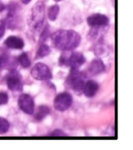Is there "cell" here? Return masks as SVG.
Masks as SVG:
<instances>
[{
  "label": "cell",
  "instance_id": "22",
  "mask_svg": "<svg viewBox=\"0 0 133 150\" xmlns=\"http://www.w3.org/2000/svg\"><path fill=\"white\" fill-rule=\"evenodd\" d=\"M50 136H54V137H64L66 136V134L65 132H63L60 129H55L53 132H52L50 134Z\"/></svg>",
  "mask_w": 133,
  "mask_h": 150
},
{
  "label": "cell",
  "instance_id": "18",
  "mask_svg": "<svg viewBox=\"0 0 133 150\" xmlns=\"http://www.w3.org/2000/svg\"><path fill=\"white\" fill-rule=\"evenodd\" d=\"M51 52V48L48 45H41L37 52V58H41L45 56H47Z\"/></svg>",
  "mask_w": 133,
  "mask_h": 150
},
{
  "label": "cell",
  "instance_id": "25",
  "mask_svg": "<svg viewBox=\"0 0 133 150\" xmlns=\"http://www.w3.org/2000/svg\"><path fill=\"white\" fill-rule=\"evenodd\" d=\"M21 1L23 4H28V3L31 2V0H21Z\"/></svg>",
  "mask_w": 133,
  "mask_h": 150
},
{
  "label": "cell",
  "instance_id": "6",
  "mask_svg": "<svg viewBox=\"0 0 133 150\" xmlns=\"http://www.w3.org/2000/svg\"><path fill=\"white\" fill-rule=\"evenodd\" d=\"M6 80L7 86L11 91L14 93L22 91V76L16 69L9 70V73L7 75Z\"/></svg>",
  "mask_w": 133,
  "mask_h": 150
},
{
  "label": "cell",
  "instance_id": "11",
  "mask_svg": "<svg viewBox=\"0 0 133 150\" xmlns=\"http://www.w3.org/2000/svg\"><path fill=\"white\" fill-rule=\"evenodd\" d=\"M87 23L91 27H104L109 24V18L104 14L95 13L87 17Z\"/></svg>",
  "mask_w": 133,
  "mask_h": 150
},
{
  "label": "cell",
  "instance_id": "7",
  "mask_svg": "<svg viewBox=\"0 0 133 150\" xmlns=\"http://www.w3.org/2000/svg\"><path fill=\"white\" fill-rule=\"evenodd\" d=\"M72 97L69 93L63 92L58 94L54 100V108L58 111H66L72 106Z\"/></svg>",
  "mask_w": 133,
  "mask_h": 150
},
{
  "label": "cell",
  "instance_id": "10",
  "mask_svg": "<svg viewBox=\"0 0 133 150\" xmlns=\"http://www.w3.org/2000/svg\"><path fill=\"white\" fill-rule=\"evenodd\" d=\"M17 5L11 4L9 7V12L7 14L6 20H5L6 25L9 29L13 30L19 25V16L17 12Z\"/></svg>",
  "mask_w": 133,
  "mask_h": 150
},
{
  "label": "cell",
  "instance_id": "3",
  "mask_svg": "<svg viewBox=\"0 0 133 150\" xmlns=\"http://www.w3.org/2000/svg\"><path fill=\"white\" fill-rule=\"evenodd\" d=\"M84 55L80 52L65 53L59 58V64L63 66H70L71 69L79 70V68L85 63Z\"/></svg>",
  "mask_w": 133,
  "mask_h": 150
},
{
  "label": "cell",
  "instance_id": "2",
  "mask_svg": "<svg viewBox=\"0 0 133 150\" xmlns=\"http://www.w3.org/2000/svg\"><path fill=\"white\" fill-rule=\"evenodd\" d=\"M45 3L42 1H37L32 7L30 16L29 27L33 32H37L41 29L45 23Z\"/></svg>",
  "mask_w": 133,
  "mask_h": 150
},
{
  "label": "cell",
  "instance_id": "12",
  "mask_svg": "<svg viewBox=\"0 0 133 150\" xmlns=\"http://www.w3.org/2000/svg\"><path fill=\"white\" fill-rule=\"evenodd\" d=\"M4 45L7 48L20 50L24 47V41L17 36H9L5 40Z\"/></svg>",
  "mask_w": 133,
  "mask_h": 150
},
{
  "label": "cell",
  "instance_id": "24",
  "mask_svg": "<svg viewBox=\"0 0 133 150\" xmlns=\"http://www.w3.org/2000/svg\"><path fill=\"white\" fill-rule=\"evenodd\" d=\"M5 9V6L4 4L2 3L1 1H0V12H2V10H4Z\"/></svg>",
  "mask_w": 133,
  "mask_h": 150
},
{
  "label": "cell",
  "instance_id": "26",
  "mask_svg": "<svg viewBox=\"0 0 133 150\" xmlns=\"http://www.w3.org/2000/svg\"><path fill=\"white\" fill-rule=\"evenodd\" d=\"M54 1H55V2H59V1H61V0H54Z\"/></svg>",
  "mask_w": 133,
  "mask_h": 150
},
{
  "label": "cell",
  "instance_id": "19",
  "mask_svg": "<svg viewBox=\"0 0 133 150\" xmlns=\"http://www.w3.org/2000/svg\"><path fill=\"white\" fill-rule=\"evenodd\" d=\"M9 122L4 117H0V134H6L9 129Z\"/></svg>",
  "mask_w": 133,
  "mask_h": 150
},
{
  "label": "cell",
  "instance_id": "8",
  "mask_svg": "<svg viewBox=\"0 0 133 150\" xmlns=\"http://www.w3.org/2000/svg\"><path fill=\"white\" fill-rule=\"evenodd\" d=\"M17 58H11L9 52L5 48L0 47V69L9 70L16 69Z\"/></svg>",
  "mask_w": 133,
  "mask_h": 150
},
{
  "label": "cell",
  "instance_id": "1",
  "mask_svg": "<svg viewBox=\"0 0 133 150\" xmlns=\"http://www.w3.org/2000/svg\"><path fill=\"white\" fill-rule=\"evenodd\" d=\"M52 45L55 48L69 52L76 48L81 42V37L72 30H59L52 36Z\"/></svg>",
  "mask_w": 133,
  "mask_h": 150
},
{
  "label": "cell",
  "instance_id": "9",
  "mask_svg": "<svg viewBox=\"0 0 133 150\" xmlns=\"http://www.w3.org/2000/svg\"><path fill=\"white\" fill-rule=\"evenodd\" d=\"M19 108L22 111L27 114H33L34 112V101L30 95L22 93L18 98Z\"/></svg>",
  "mask_w": 133,
  "mask_h": 150
},
{
  "label": "cell",
  "instance_id": "20",
  "mask_svg": "<svg viewBox=\"0 0 133 150\" xmlns=\"http://www.w3.org/2000/svg\"><path fill=\"white\" fill-rule=\"evenodd\" d=\"M49 34H50L49 27H48V26H47V27H45V30H44L43 32H42V34H41V37H40V41H41V43L45 42V40H47V37L49 36Z\"/></svg>",
  "mask_w": 133,
  "mask_h": 150
},
{
  "label": "cell",
  "instance_id": "21",
  "mask_svg": "<svg viewBox=\"0 0 133 150\" xmlns=\"http://www.w3.org/2000/svg\"><path fill=\"white\" fill-rule=\"evenodd\" d=\"M9 101V96L6 93L0 92V105H5Z\"/></svg>",
  "mask_w": 133,
  "mask_h": 150
},
{
  "label": "cell",
  "instance_id": "14",
  "mask_svg": "<svg viewBox=\"0 0 133 150\" xmlns=\"http://www.w3.org/2000/svg\"><path fill=\"white\" fill-rule=\"evenodd\" d=\"M105 69V65L101 60L93 59L89 66V72L93 76L100 74Z\"/></svg>",
  "mask_w": 133,
  "mask_h": 150
},
{
  "label": "cell",
  "instance_id": "16",
  "mask_svg": "<svg viewBox=\"0 0 133 150\" xmlns=\"http://www.w3.org/2000/svg\"><path fill=\"white\" fill-rule=\"evenodd\" d=\"M17 62H18L21 65L23 68L24 69H27V68H29L30 66V60L29 57H28V54L26 52H23L21 54H20V56L17 58Z\"/></svg>",
  "mask_w": 133,
  "mask_h": 150
},
{
  "label": "cell",
  "instance_id": "23",
  "mask_svg": "<svg viewBox=\"0 0 133 150\" xmlns=\"http://www.w3.org/2000/svg\"><path fill=\"white\" fill-rule=\"evenodd\" d=\"M6 25L5 20H0V39L4 35L5 30H6Z\"/></svg>",
  "mask_w": 133,
  "mask_h": 150
},
{
  "label": "cell",
  "instance_id": "4",
  "mask_svg": "<svg viewBox=\"0 0 133 150\" xmlns=\"http://www.w3.org/2000/svg\"><path fill=\"white\" fill-rule=\"evenodd\" d=\"M86 75L79 72V70L71 69L66 83L74 92L81 93H83L84 84L86 83Z\"/></svg>",
  "mask_w": 133,
  "mask_h": 150
},
{
  "label": "cell",
  "instance_id": "15",
  "mask_svg": "<svg viewBox=\"0 0 133 150\" xmlns=\"http://www.w3.org/2000/svg\"><path fill=\"white\" fill-rule=\"evenodd\" d=\"M51 109H50L46 105H41L39 106L37 108V110L35 114V119L37 121H42L45 117L47 116L49 114Z\"/></svg>",
  "mask_w": 133,
  "mask_h": 150
},
{
  "label": "cell",
  "instance_id": "17",
  "mask_svg": "<svg viewBox=\"0 0 133 150\" xmlns=\"http://www.w3.org/2000/svg\"><path fill=\"white\" fill-rule=\"evenodd\" d=\"M59 10H60V8L58 5H53L50 7L47 15H48V18L51 21H54L56 20L59 13Z\"/></svg>",
  "mask_w": 133,
  "mask_h": 150
},
{
  "label": "cell",
  "instance_id": "13",
  "mask_svg": "<svg viewBox=\"0 0 133 150\" xmlns=\"http://www.w3.org/2000/svg\"><path fill=\"white\" fill-rule=\"evenodd\" d=\"M98 89H99V86L96 82L93 80H89L86 82L85 84H84L83 93L86 97L91 98V97H93L96 95Z\"/></svg>",
  "mask_w": 133,
  "mask_h": 150
},
{
  "label": "cell",
  "instance_id": "27",
  "mask_svg": "<svg viewBox=\"0 0 133 150\" xmlns=\"http://www.w3.org/2000/svg\"><path fill=\"white\" fill-rule=\"evenodd\" d=\"M0 71H2V69H0Z\"/></svg>",
  "mask_w": 133,
  "mask_h": 150
},
{
  "label": "cell",
  "instance_id": "5",
  "mask_svg": "<svg viewBox=\"0 0 133 150\" xmlns=\"http://www.w3.org/2000/svg\"><path fill=\"white\" fill-rule=\"evenodd\" d=\"M30 74L33 78L38 81H49L52 78V72L49 67L41 62L37 63L34 65Z\"/></svg>",
  "mask_w": 133,
  "mask_h": 150
}]
</instances>
